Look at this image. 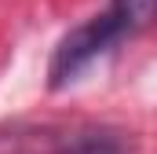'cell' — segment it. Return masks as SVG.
<instances>
[{"instance_id":"7a4b0ae2","label":"cell","mask_w":157,"mask_h":154,"mask_svg":"<svg viewBox=\"0 0 157 154\" xmlns=\"http://www.w3.org/2000/svg\"><path fill=\"white\" fill-rule=\"evenodd\" d=\"M62 154H124V147L117 140H84L73 151H62Z\"/></svg>"},{"instance_id":"6da1fadb","label":"cell","mask_w":157,"mask_h":154,"mask_svg":"<svg viewBox=\"0 0 157 154\" xmlns=\"http://www.w3.org/2000/svg\"><path fill=\"white\" fill-rule=\"evenodd\" d=\"M154 22H157V0H110V7L102 15L77 26L59 44V51L51 59V84L55 88L70 84L95 59L110 55L124 37H135Z\"/></svg>"}]
</instances>
